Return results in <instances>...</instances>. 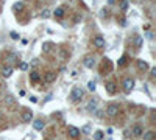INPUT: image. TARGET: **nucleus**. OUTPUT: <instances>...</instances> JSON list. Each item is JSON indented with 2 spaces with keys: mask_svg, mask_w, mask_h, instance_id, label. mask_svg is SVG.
<instances>
[{
  "mask_svg": "<svg viewBox=\"0 0 156 140\" xmlns=\"http://www.w3.org/2000/svg\"><path fill=\"white\" fill-rule=\"evenodd\" d=\"M142 134H144V128L140 126V124H134V126L131 128V135L133 137H142Z\"/></svg>",
  "mask_w": 156,
  "mask_h": 140,
  "instance_id": "obj_7",
  "label": "nucleus"
},
{
  "mask_svg": "<svg viewBox=\"0 0 156 140\" xmlns=\"http://www.w3.org/2000/svg\"><path fill=\"white\" fill-rule=\"evenodd\" d=\"M120 9L122 11H127L128 9V2H127V0H122V2H120Z\"/></svg>",
  "mask_w": 156,
  "mask_h": 140,
  "instance_id": "obj_24",
  "label": "nucleus"
},
{
  "mask_svg": "<svg viewBox=\"0 0 156 140\" xmlns=\"http://www.w3.org/2000/svg\"><path fill=\"white\" fill-rule=\"evenodd\" d=\"M67 134H69L72 139H78L80 135H81V134H80V129L77 126H74V124H70V126L67 128Z\"/></svg>",
  "mask_w": 156,
  "mask_h": 140,
  "instance_id": "obj_8",
  "label": "nucleus"
},
{
  "mask_svg": "<svg viewBox=\"0 0 156 140\" xmlns=\"http://www.w3.org/2000/svg\"><path fill=\"white\" fill-rule=\"evenodd\" d=\"M13 9H24V3H14V6H13Z\"/></svg>",
  "mask_w": 156,
  "mask_h": 140,
  "instance_id": "obj_29",
  "label": "nucleus"
},
{
  "mask_svg": "<svg viewBox=\"0 0 156 140\" xmlns=\"http://www.w3.org/2000/svg\"><path fill=\"white\" fill-rule=\"evenodd\" d=\"M91 132V126L89 124H86V126H83L81 129H80V134H89Z\"/></svg>",
  "mask_w": 156,
  "mask_h": 140,
  "instance_id": "obj_22",
  "label": "nucleus"
},
{
  "mask_svg": "<svg viewBox=\"0 0 156 140\" xmlns=\"http://www.w3.org/2000/svg\"><path fill=\"white\" fill-rule=\"evenodd\" d=\"M94 140H103V132L97 131L95 134H94Z\"/></svg>",
  "mask_w": 156,
  "mask_h": 140,
  "instance_id": "obj_23",
  "label": "nucleus"
},
{
  "mask_svg": "<svg viewBox=\"0 0 156 140\" xmlns=\"http://www.w3.org/2000/svg\"><path fill=\"white\" fill-rule=\"evenodd\" d=\"M0 120H2V114H0Z\"/></svg>",
  "mask_w": 156,
  "mask_h": 140,
  "instance_id": "obj_33",
  "label": "nucleus"
},
{
  "mask_svg": "<svg viewBox=\"0 0 156 140\" xmlns=\"http://www.w3.org/2000/svg\"><path fill=\"white\" fill-rule=\"evenodd\" d=\"M136 66H138V69L140 72H147L148 70V62L144 61V59H138V61H136Z\"/></svg>",
  "mask_w": 156,
  "mask_h": 140,
  "instance_id": "obj_11",
  "label": "nucleus"
},
{
  "mask_svg": "<svg viewBox=\"0 0 156 140\" xmlns=\"http://www.w3.org/2000/svg\"><path fill=\"white\" fill-rule=\"evenodd\" d=\"M87 89H89V90H95V81H89V83H87Z\"/></svg>",
  "mask_w": 156,
  "mask_h": 140,
  "instance_id": "obj_28",
  "label": "nucleus"
},
{
  "mask_svg": "<svg viewBox=\"0 0 156 140\" xmlns=\"http://www.w3.org/2000/svg\"><path fill=\"white\" fill-rule=\"evenodd\" d=\"M50 45H52L50 42H47V44H45L44 47H42V48H44V51H48V50H50V48H48V47H50Z\"/></svg>",
  "mask_w": 156,
  "mask_h": 140,
  "instance_id": "obj_31",
  "label": "nucleus"
},
{
  "mask_svg": "<svg viewBox=\"0 0 156 140\" xmlns=\"http://www.w3.org/2000/svg\"><path fill=\"white\" fill-rule=\"evenodd\" d=\"M56 76H58V73H56V72H47V73H45V76H44V81L50 84V83L56 81Z\"/></svg>",
  "mask_w": 156,
  "mask_h": 140,
  "instance_id": "obj_9",
  "label": "nucleus"
},
{
  "mask_svg": "<svg viewBox=\"0 0 156 140\" xmlns=\"http://www.w3.org/2000/svg\"><path fill=\"white\" fill-rule=\"evenodd\" d=\"M122 86H123V92L125 93H131V90L134 89V79L133 78H125L123 83H122Z\"/></svg>",
  "mask_w": 156,
  "mask_h": 140,
  "instance_id": "obj_3",
  "label": "nucleus"
},
{
  "mask_svg": "<svg viewBox=\"0 0 156 140\" xmlns=\"http://www.w3.org/2000/svg\"><path fill=\"white\" fill-rule=\"evenodd\" d=\"M95 108H97V100H95V98H91L89 103H87V106H86V109L89 112H94V111H95Z\"/></svg>",
  "mask_w": 156,
  "mask_h": 140,
  "instance_id": "obj_14",
  "label": "nucleus"
},
{
  "mask_svg": "<svg viewBox=\"0 0 156 140\" xmlns=\"http://www.w3.org/2000/svg\"><path fill=\"white\" fill-rule=\"evenodd\" d=\"M41 17H42V19H48V17H50V11H48V9H44L42 13H41Z\"/></svg>",
  "mask_w": 156,
  "mask_h": 140,
  "instance_id": "obj_26",
  "label": "nucleus"
},
{
  "mask_svg": "<svg viewBox=\"0 0 156 140\" xmlns=\"http://www.w3.org/2000/svg\"><path fill=\"white\" fill-rule=\"evenodd\" d=\"M17 59H19V56L16 53H8V55H6V61L8 62H14V61H17Z\"/></svg>",
  "mask_w": 156,
  "mask_h": 140,
  "instance_id": "obj_20",
  "label": "nucleus"
},
{
  "mask_svg": "<svg viewBox=\"0 0 156 140\" xmlns=\"http://www.w3.org/2000/svg\"><path fill=\"white\" fill-rule=\"evenodd\" d=\"M105 89H106V92L109 93V95H114V93H116V83H112V81H108L105 84Z\"/></svg>",
  "mask_w": 156,
  "mask_h": 140,
  "instance_id": "obj_10",
  "label": "nucleus"
},
{
  "mask_svg": "<svg viewBox=\"0 0 156 140\" xmlns=\"http://www.w3.org/2000/svg\"><path fill=\"white\" fill-rule=\"evenodd\" d=\"M20 120L24 123H30L33 120V112L31 111H28V109H25V111H22V114H20Z\"/></svg>",
  "mask_w": 156,
  "mask_h": 140,
  "instance_id": "obj_6",
  "label": "nucleus"
},
{
  "mask_svg": "<svg viewBox=\"0 0 156 140\" xmlns=\"http://www.w3.org/2000/svg\"><path fill=\"white\" fill-rule=\"evenodd\" d=\"M92 44H94V47H95V48H103L106 42H105L103 36L97 34V36H94V39H92Z\"/></svg>",
  "mask_w": 156,
  "mask_h": 140,
  "instance_id": "obj_5",
  "label": "nucleus"
},
{
  "mask_svg": "<svg viewBox=\"0 0 156 140\" xmlns=\"http://www.w3.org/2000/svg\"><path fill=\"white\" fill-rule=\"evenodd\" d=\"M120 112V106L117 103H109L106 106V115L108 117H117Z\"/></svg>",
  "mask_w": 156,
  "mask_h": 140,
  "instance_id": "obj_2",
  "label": "nucleus"
},
{
  "mask_svg": "<svg viewBox=\"0 0 156 140\" xmlns=\"http://www.w3.org/2000/svg\"><path fill=\"white\" fill-rule=\"evenodd\" d=\"M10 36H11V39H13V41H19V39H20L19 33H16V31H11V33H10Z\"/></svg>",
  "mask_w": 156,
  "mask_h": 140,
  "instance_id": "obj_25",
  "label": "nucleus"
},
{
  "mask_svg": "<svg viewBox=\"0 0 156 140\" xmlns=\"http://www.w3.org/2000/svg\"><path fill=\"white\" fill-rule=\"evenodd\" d=\"M127 62H128V56L123 55V56L119 59V62H117V64H119V67H125V66H127Z\"/></svg>",
  "mask_w": 156,
  "mask_h": 140,
  "instance_id": "obj_21",
  "label": "nucleus"
},
{
  "mask_svg": "<svg viewBox=\"0 0 156 140\" xmlns=\"http://www.w3.org/2000/svg\"><path fill=\"white\" fill-rule=\"evenodd\" d=\"M83 97H84V90H83L81 87H77V86H75V87L72 89V92H70V101L78 103V101H81Z\"/></svg>",
  "mask_w": 156,
  "mask_h": 140,
  "instance_id": "obj_1",
  "label": "nucleus"
},
{
  "mask_svg": "<svg viewBox=\"0 0 156 140\" xmlns=\"http://www.w3.org/2000/svg\"><path fill=\"white\" fill-rule=\"evenodd\" d=\"M144 140H155V132L153 131H148V132H144L142 134Z\"/></svg>",
  "mask_w": 156,
  "mask_h": 140,
  "instance_id": "obj_19",
  "label": "nucleus"
},
{
  "mask_svg": "<svg viewBox=\"0 0 156 140\" xmlns=\"http://www.w3.org/2000/svg\"><path fill=\"white\" fill-rule=\"evenodd\" d=\"M142 44H144V36H136L134 41H133V45H134L136 50H140V48H142Z\"/></svg>",
  "mask_w": 156,
  "mask_h": 140,
  "instance_id": "obj_12",
  "label": "nucleus"
},
{
  "mask_svg": "<svg viewBox=\"0 0 156 140\" xmlns=\"http://www.w3.org/2000/svg\"><path fill=\"white\" fill-rule=\"evenodd\" d=\"M39 79H41V76L37 72H31V73H30V81L31 83H39Z\"/></svg>",
  "mask_w": 156,
  "mask_h": 140,
  "instance_id": "obj_18",
  "label": "nucleus"
},
{
  "mask_svg": "<svg viewBox=\"0 0 156 140\" xmlns=\"http://www.w3.org/2000/svg\"><path fill=\"white\" fill-rule=\"evenodd\" d=\"M53 16H55L56 19L64 17V8H63V6H59V8H56L55 11H53Z\"/></svg>",
  "mask_w": 156,
  "mask_h": 140,
  "instance_id": "obj_17",
  "label": "nucleus"
},
{
  "mask_svg": "<svg viewBox=\"0 0 156 140\" xmlns=\"http://www.w3.org/2000/svg\"><path fill=\"white\" fill-rule=\"evenodd\" d=\"M5 104H6V108H14V106H16V98L8 95L5 98Z\"/></svg>",
  "mask_w": 156,
  "mask_h": 140,
  "instance_id": "obj_15",
  "label": "nucleus"
},
{
  "mask_svg": "<svg viewBox=\"0 0 156 140\" xmlns=\"http://www.w3.org/2000/svg\"><path fill=\"white\" fill-rule=\"evenodd\" d=\"M2 75H3L5 78H10L11 75H13V67H11V66L3 67V69H2Z\"/></svg>",
  "mask_w": 156,
  "mask_h": 140,
  "instance_id": "obj_16",
  "label": "nucleus"
},
{
  "mask_svg": "<svg viewBox=\"0 0 156 140\" xmlns=\"http://www.w3.org/2000/svg\"><path fill=\"white\" fill-rule=\"evenodd\" d=\"M145 37H147L148 41H151V39H153V33H151V31H148L147 34H145Z\"/></svg>",
  "mask_w": 156,
  "mask_h": 140,
  "instance_id": "obj_30",
  "label": "nucleus"
},
{
  "mask_svg": "<svg viewBox=\"0 0 156 140\" xmlns=\"http://www.w3.org/2000/svg\"><path fill=\"white\" fill-rule=\"evenodd\" d=\"M30 101H31V103H37V98L36 97H31V98H30Z\"/></svg>",
  "mask_w": 156,
  "mask_h": 140,
  "instance_id": "obj_32",
  "label": "nucleus"
},
{
  "mask_svg": "<svg viewBox=\"0 0 156 140\" xmlns=\"http://www.w3.org/2000/svg\"><path fill=\"white\" fill-rule=\"evenodd\" d=\"M83 66H84L86 69H94V66H95V58H94L92 55L84 56V59H83Z\"/></svg>",
  "mask_w": 156,
  "mask_h": 140,
  "instance_id": "obj_4",
  "label": "nucleus"
},
{
  "mask_svg": "<svg viewBox=\"0 0 156 140\" xmlns=\"http://www.w3.org/2000/svg\"><path fill=\"white\" fill-rule=\"evenodd\" d=\"M44 126H45V123H44L41 118H37V120H35V122H33V128H35L36 131H42Z\"/></svg>",
  "mask_w": 156,
  "mask_h": 140,
  "instance_id": "obj_13",
  "label": "nucleus"
},
{
  "mask_svg": "<svg viewBox=\"0 0 156 140\" xmlns=\"http://www.w3.org/2000/svg\"><path fill=\"white\" fill-rule=\"evenodd\" d=\"M19 69H20V70H28V64H27V62H19Z\"/></svg>",
  "mask_w": 156,
  "mask_h": 140,
  "instance_id": "obj_27",
  "label": "nucleus"
}]
</instances>
